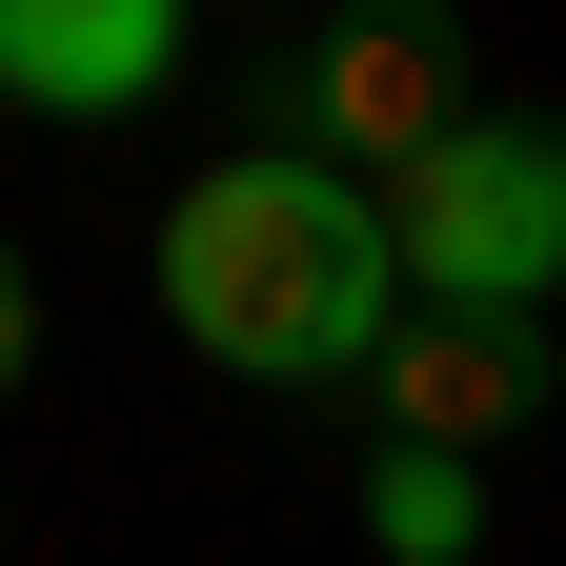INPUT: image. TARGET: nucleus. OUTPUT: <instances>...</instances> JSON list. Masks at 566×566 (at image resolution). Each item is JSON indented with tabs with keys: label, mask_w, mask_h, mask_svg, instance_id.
Masks as SVG:
<instances>
[{
	"label": "nucleus",
	"mask_w": 566,
	"mask_h": 566,
	"mask_svg": "<svg viewBox=\"0 0 566 566\" xmlns=\"http://www.w3.org/2000/svg\"><path fill=\"white\" fill-rule=\"evenodd\" d=\"M21 324H41V304H21V263H0V385H21Z\"/></svg>",
	"instance_id": "obj_7"
},
{
	"label": "nucleus",
	"mask_w": 566,
	"mask_h": 566,
	"mask_svg": "<svg viewBox=\"0 0 566 566\" xmlns=\"http://www.w3.org/2000/svg\"><path fill=\"white\" fill-rule=\"evenodd\" d=\"M526 405H546V324H405L385 344V446H424V465H485Z\"/></svg>",
	"instance_id": "obj_3"
},
{
	"label": "nucleus",
	"mask_w": 566,
	"mask_h": 566,
	"mask_svg": "<svg viewBox=\"0 0 566 566\" xmlns=\"http://www.w3.org/2000/svg\"><path fill=\"white\" fill-rule=\"evenodd\" d=\"M182 61V0H0V82L21 102H142Z\"/></svg>",
	"instance_id": "obj_5"
},
{
	"label": "nucleus",
	"mask_w": 566,
	"mask_h": 566,
	"mask_svg": "<svg viewBox=\"0 0 566 566\" xmlns=\"http://www.w3.org/2000/svg\"><path fill=\"white\" fill-rule=\"evenodd\" d=\"M405 263H385V202L344 163H202L182 223H163V324L243 385H324V365H385Z\"/></svg>",
	"instance_id": "obj_1"
},
{
	"label": "nucleus",
	"mask_w": 566,
	"mask_h": 566,
	"mask_svg": "<svg viewBox=\"0 0 566 566\" xmlns=\"http://www.w3.org/2000/svg\"><path fill=\"white\" fill-rule=\"evenodd\" d=\"M365 526H385V566H465V546H485V465L385 446V465H365Z\"/></svg>",
	"instance_id": "obj_6"
},
{
	"label": "nucleus",
	"mask_w": 566,
	"mask_h": 566,
	"mask_svg": "<svg viewBox=\"0 0 566 566\" xmlns=\"http://www.w3.org/2000/svg\"><path fill=\"white\" fill-rule=\"evenodd\" d=\"M304 122L344 142V163H385V182H405L424 142H465V61L424 41V21H344V41L304 61Z\"/></svg>",
	"instance_id": "obj_4"
},
{
	"label": "nucleus",
	"mask_w": 566,
	"mask_h": 566,
	"mask_svg": "<svg viewBox=\"0 0 566 566\" xmlns=\"http://www.w3.org/2000/svg\"><path fill=\"white\" fill-rule=\"evenodd\" d=\"M365 202H385V263H405L424 324H526L566 283V122H465Z\"/></svg>",
	"instance_id": "obj_2"
}]
</instances>
